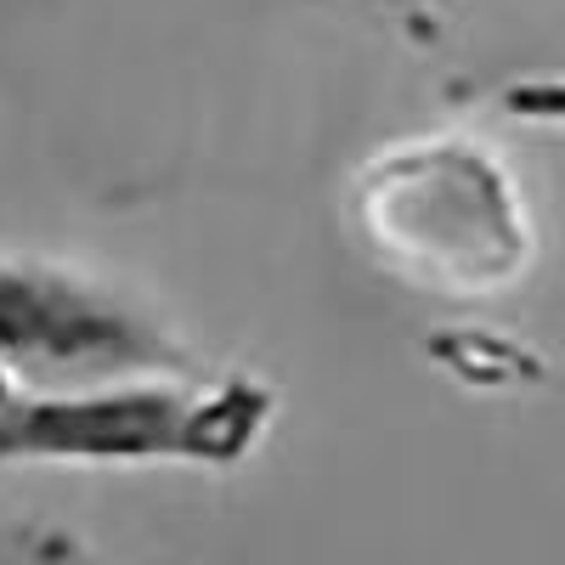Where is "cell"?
Wrapping results in <instances>:
<instances>
[{
	"instance_id": "cell-2",
	"label": "cell",
	"mask_w": 565,
	"mask_h": 565,
	"mask_svg": "<svg viewBox=\"0 0 565 565\" xmlns=\"http://www.w3.org/2000/svg\"><path fill=\"white\" fill-rule=\"evenodd\" d=\"M362 221L396 271L441 295H492L532 260L514 175L458 136L385 153L362 181Z\"/></svg>"
},
{
	"instance_id": "cell-4",
	"label": "cell",
	"mask_w": 565,
	"mask_h": 565,
	"mask_svg": "<svg viewBox=\"0 0 565 565\" xmlns=\"http://www.w3.org/2000/svg\"><path fill=\"white\" fill-rule=\"evenodd\" d=\"M514 114H521V119H537V125H554V130L565 136V79L521 85V90H514Z\"/></svg>"
},
{
	"instance_id": "cell-3",
	"label": "cell",
	"mask_w": 565,
	"mask_h": 565,
	"mask_svg": "<svg viewBox=\"0 0 565 565\" xmlns=\"http://www.w3.org/2000/svg\"><path fill=\"white\" fill-rule=\"evenodd\" d=\"M0 373L29 391H79L193 373L186 351L74 277L0 266Z\"/></svg>"
},
{
	"instance_id": "cell-1",
	"label": "cell",
	"mask_w": 565,
	"mask_h": 565,
	"mask_svg": "<svg viewBox=\"0 0 565 565\" xmlns=\"http://www.w3.org/2000/svg\"><path fill=\"white\" fill-rule=\"evenodd\" d=\"M271 396L249 380L153 373L79 391H29L0 373V469L12 463H238Z\"/></svg>"
}]
</instances>
